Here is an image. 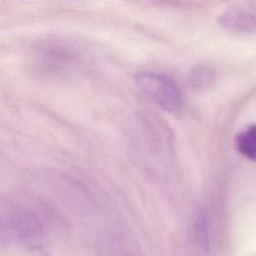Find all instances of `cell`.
<instances>
[{"label": "cell", "mask_w": 256, "mask_h": 256, "mask_svg": "<svg viewBox=\"0 0 256 256\" xmlns=\"http://www.w3.org/2000/svg\"><path fill=\"white\" fill-rule=\"evenodd\" d=\"M135 83L162 109L173 112L181 107L180 88L169 76L156 72H141L135 76Z\"/></svg>", "instance_id": "6da1fadb"}, {"label": "cell", "mask_w": 256, "mask_h": 256, "mask_svg": "<svg viewBox=\"0 0 256 256\" xmlns=\"http://www.w3.org/2000/svg\"><path fill=\"white\" fill-rule=\"evenodd\" d=\"M9 225L21 243L30 248L39 247L44 240V229L39 217L31 210L21 209L10 217Z\"/></svg>", "instance_id": "7a4b0ae2"}, {"label": "cell", "mask_w": 256, "mask_h": 256, "mask_svg": "<svg viewBox=\"0 0 256 256\" xmlns=\"http://www.w3.org/2000/svg\"><path fill=\"white\" fill-rule=\"evenodd\" d=\"M220 25L234 32L256 31V12L243 9H230L219 17Z\"/></svg>", "instance_id": "3957f363"}, {"label": "cell", "mask_w": 256, "mask_h": 256, "mask_svg": "<svg viewBox=\"0 0 256 256\" xmlns=\"http://www.w3.org/2000/svg\"><path fill=\"white\" fill-rule=\"evenodd\" d=\"M235 146L242 156L256 161V124L247 126L237 134Z\"/></svg>", "instance_id": "277c9868"}, {"label": "cell", "mask_w": 256, "mask_h": 256, "mask_svg": "<svg viewBox=\"0 0 256 256\" xmlns=\"http://www.w3.org/2000/svg\"><path fill=\"white\" fill-rule=\"evenodd\" d=\"M215 79V71L212 67L205 64L194 66L188 74L187 81L191 89L203 90L207 88Z\"/></svg>", "instance_id": "5b68a950"}, {"label": "cell", "mask_w": 256, "mask_h": 256, "mask_svg": "<svg viewBox=\"0 0 256 256\" xmlns=\"http://www.w3.org/2000/svg\"><path fill=\"white\" fill-rule=\"evenodd\" d=\"M205 217L203 215H199L196 219L195 223V234L198 239L199 244H201L203 247H206L208 245V236L206 232V222Z\"/></svg>", "instance_id": "8992f818"}]
</instances>
